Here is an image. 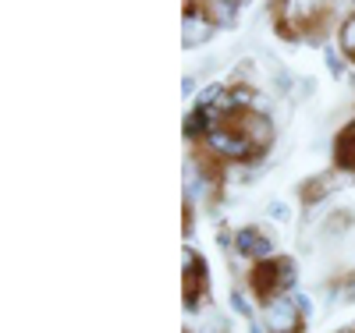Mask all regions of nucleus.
<instances>
[{"mask_svg":"<svg viewBox=\"0 0 355 333\" xmlns=\"http://www.w3.org/2000/svg\"><path fill=\"white\" fill-rule=\"evenodd\" d=\"M202 153L214 156V160H224V163H249V160H259L256 145L234 128V125H214L210 135H206L202 142Z\"/></svg>","mask_w":355,"mask_h":333,"instance_id":"f257e3e1","label":"nucleus"},{"mask_svg":"<svg viewBox=\"0 0 355 333\" xmlns=\"http://www.w3.org/2000/svg\"><path fill=\"white\" fill-rule=\"evenodd\" d=\"M295 284V262L291 259H263L252 266V273H249V287L252 294L263 301H274L281 294H288Z\"/></svg>","mask_w":355,"mask_h":333,"instance_id":"f03ea898","label":"nucleus"},{"mask_svg":"<svg viewBox=\"0 0 355 333\" xmlns=\"http://www.w3.org/2000/svg\"><path fill=\"white\" fill-rule=\"evenodd\" d=\"M217 33V21L206 15L202 0H189L185 4V15H182V46L185 50H196V46H206Z\"/></svg>","mask_w":355,"mask_h":333,"instance_id":"7ed1b4c3","label":"nucleus"},{"mask_svg":"<svg viewBox=\"0 0 355 333\" xmlns=\"http://www.w3.org/2000/svg\"><path fill=\"white\" fill-rule=\"evenodd\" d=\"M231 125L256 145V153H259V156L274 145V117L266 114V110H245V114L234 117Z\"/></svg>","mask_w":355,"mask_h":333,"instance_id":"20e7f679","label":"nucleus"},{"mask_svg":"<svg viewBox=\"0 0 355 333\" xmlns=\"http://www.w3.org/2000/svg\"><path fill=\"white\" fill-rule=\"evenodd\" d=\"M263 323H266V333H299L302 309L295 305V298L281 294V298H274V301H266Z\"/></svg>","mask_w":355,"mask_h":333,"instance_id":"39448f33","label":"nucleus"},{"mask_svg":"<svg viewBox=\"0 0 355 333\" xmlns=\"http://www.w3.org/2000/svg\"><path fill=\"white\" fill-rule=\"evenodd\" d=\"M234 252L263 262V259H274V241L266 237L259 227H242L239 234H234Z\"/></svg>","mask_w":355,"mask_h":333,"instance_id":"423d86ee","label":"nucleus"},{"mask_svg":"<svg viewBox=\"0 0 355 333\" xmlns=\"http://www.w3.org/2000/svg\"><path fill=\"white\" fill-rule=\"evenodd\" d=\"M202 294H206V262L189 249L185 252V301H189V309H199Z\"/></svg>","mask_w":355,"mask_h":333,"instance_id":"0eeeda50","label":"nucleus"},{"mask_svg":"<svg viewBox=\"0 0 355 333\" xmlns=\"http://www.w3.org/2000/svg\"><path fill=\"white\" fill-rule=\"evenodd\" d=\"M334 163L341 170H355V120H348L334 135Z\"/></svg>","mask_w":355,"mask_h":333,"instance_id":"6e6552de","label":"nucleus"},{"mask_svg":"<svg viewBox=\"0 0 355 333\" xmlns=\"http://www.w3.org/2000/svg\"><path fill=\"white\" fill-rule=\"evenodd\" d=\"M182 128H185V138L189 142H202L206 135H210V128H214V117L206 114V110H199V107H192Z\"/></svg>","mask_w":355,"mask_h":333,"instance_id":"1a4fd4ad","label":"nucleus"},{"mask_svg":"<svg viewBox=\"0 0 355 333\" xmlns=\"http://www.w3.org/2000/svg\"><path fill=\"white\" fill-rule=\"evenodd\" d=\"M202 8H206V15H210L220 28H231L234 18H239L242 4H234V0H202Z\"/></svg>","mask_w":355,"mask_h":333,"instance_id":"9d476101","label":"nucleus"},{"mask_svg":"<svg viewBox=\"0 0 355 333\" xmlns=\"http://www.w3.org/2000/svg\"><path fill=\"white\" fill-rule=\"evenodd\" d=\"M338 50L345 53V60H355V11L345 15L338 25Z\"/></svg>","mask_w":355,"mask_h":333,"instance_id":"9b49d317","label":"nucleus"},{"mask_svg":"<svg viewBox=\"0 0 355 333\" xmlns=\"http://www.w3.org/2000/svg\"><path fill=\"white\" fill-rule=\"evenodd\" d=\"M327 192H331V181L323 177V174H320V177H309L306 185H302V199H306V202H316V199H323Z\"/></svg>","mask_w":355,"mask_h":333,"instance_id":"f8f14e48","label":"nucleus"},{"mask_svg":"<svg viewBox=\"0 0 355 333\" xmlns=\"http://www.w3.org/2000/svg\"><path fill=\"white\" fill-rule=\"evenodd\" d=\"M224 89L227 85H220V82H214V85H206V89H199V96H196V107L199 110H214V103L224 96Z\"/></svg>","mask_w":355,"mask_h":333,"instance_id":"ddd939ff","label":"nucleus"},{"mask_svg":"<svg viewBox=\"0 0 355 333\" xmlns=\"http://www.w3.org/2000/svg\"><path fill=\"white\" fill-rule=\"evenodd\" d=\"M323 60H327L331 75H334V78H341V71H345V53H341V50H334V46H327V50H323Z\"/></svg>","mask_w":355,"mask_h":333,"instance_id":"4468645a","label":"nucleus"},{"mask_svg":"<svg viewBox=\"0 0 355 333\" xmlns=\"http://www.w3.org/2000/svg\"><path fill=\"white\" fill-rule=\"evenodd\" d=\"M270 217H274V220H281V224H288V217H291V213H288V206H284V202H270Z\"/></svg>","mask_w":355,"mask_h":333,"instance_id":"2eb2a0df","label":"nucleus"},{"mask_svg":"<svg viewBox=\"0 0 355 333\" xmlns=\"http://www.w3.org/2000/svg\"><path fill=\"white\" fill-rule=\"evenodd\" d=\"M196 93V75H185L182 78V96H192Z\"/></svg>","mask_w":355,"mask_h":333,"instance_id":"dca6fc26","label":"nucleus"},{"mask_svg":"<svg viewBox=\"0 0 355 333\" xmlns=\"http://www.w3.org/2000/svg\"><path fill=\"white\" fill-rule=\"evenodd\" d=\"M345 294H348V298H355V277H352V280L345 284Z\"/></svg>","mask_w":355,"mask_h":333,"instance_id":"f3484780","label":"nucleus"},{"mask_svg":"<svg viewBox=\"0 0 355 333\" xmlns=\"http://www.w3.org/2000/svg\"><path fill=\"white\" fill-rule=\"evenodd\" d=\"M341 333H352V330H341Z\"/></svg>","mask_w":355,"mask_h":333,"instance_id":"a211bd4d","label":"nucleus"},{"mask_svg":"<svg viewBox=\"0 0 355 333\" xmlns=\"http://www.w3.org/2000/svg\"><path fill=\"white\" fill-rule=\"evenodd\" d=\"M234 4H242V0H234Z\"/></svg>","mask_w":355,"mask_h":333,"instance_id":"6ab92c4d","label":"nucleus"}]
</instances>
